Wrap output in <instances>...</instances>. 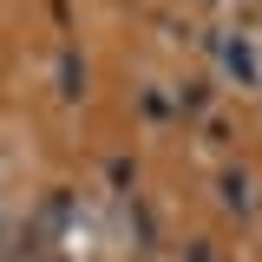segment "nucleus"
Wrapping results in <instances>:
<instances>
[{
    "label": "nucleus",
    "mask_w": 262,
    "mask_h": 262,
    "mask_svg": "<svg viewBox=\"0 0 262 262\" xmlns=\"http://www.w3.org/2000/svg\"><path fill=\"white\" fill-rule=\"evenodd\" d=\"M27 262H33V256H27Z\"/></svg>",
    "instance_id": "f03ea898"
},
{
    "label": "nucleus",
    "mask_w": 262,
    "mask_h": 262,
    "mask_svg": "<svg viewBox=\"0 0 262 262\" xmlns=\"http://www.w3.org/2000/svg\"><path fill=\"white\" fill-rule=\"evenodd\" d=\"M223 196L236 203V210H249V177H229V184H223Z\"/></svg>",
    "instance_id": "f257e3e1"
}]
</instances>
